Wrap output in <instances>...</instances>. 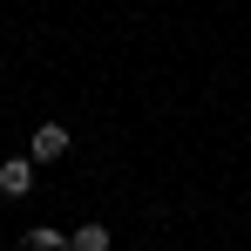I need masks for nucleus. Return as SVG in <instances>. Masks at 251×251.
Instances as JSON below:
<instances>
[{
  "mask_svg": "<svg viewBox=\"0 0 251 251\" xmlns=\"http://www.w3.org/2000/svg\"><path fill=\"white\" fill-rule=\"evenodd\" d=\"M27 251H75V231H54V224H34V231H27Z\"/></svg>",
  "mask_w": 251,
  "mask_h": 251,
  "instance_id": "7ed1b4c3",
  "label": "nucleus"
},
{
  "mask_svg": "<svg viewBox=\"0 0 251 251\" xmlns=\"http://www.w3.org/2000/svg\"><path fill=\"white\" fill-rule=\"evenodd\" d=\"M27 156H34V163L68 156V129H61V123H41V129H34V143H27Z\"/></svg>",
  "mask_w": 251,
  "mask_h": 251,
  "instance_id": "f03ea898",
  "label": "nucleus"
},
{
  "mask_svg": "<svg viewBox=\"0 0 251 251\" xmlns=\"http://www.w3.org/2000/svg\"><path fill=\"white\" fill-rule=\"evenodd\" d=\"M34 190V156H7L0 163V197H27Z\"/></svg>",
  "mask_w": 251,
  "mask_h": 251,
  "instance_id": "f257e3e1",
  "label": "nucleus"
},
{
  "mask_svg": "<svg viewBox=\"0 0 251 251\" xmlns=\"http://www.w3.org/2000/svg\"><path fill=\"white\" fill-rule=\"evenodd\" d=\"M75 251H109V224H75Z\"/></svg>",
  "mask_w": 251,
  "mask_h": 251,
  "instance_id": "20e7f679",
  "label": "nucleus"
}]
</instances>
